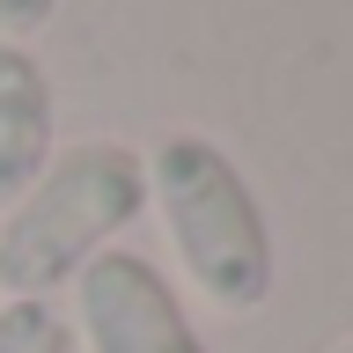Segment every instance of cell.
Listing matches in <instances>:
<instances>
[{"label":"cell","mask_w":353,"mask_h":353,"mask_svg":"<svg viewBox=\"0 0 353 353\" xmlns=\"http://www.w3.org/2000/svg\"><path fill=\"white\" fill-rule=\"evenodd\" d=\"M148 206L162 214L176 265L192 272V287L228 316H250L272 294V228L250 192V176L228 162L221 140L206 132H162L148 154Z\"/></svg>","instance_id":"1"},{"label":"cell","mask_w":353,"mask_h":353,"mask_svg":"<svg viewBox=\"0 0 353 353\" xmlns=\"http://www.w3.org/2000/svg\"><path fill=\"white\" fill-rule=\"evenodd\" d=\"M148 206V170L125 140H81L0 214V294L52 302L88 258H103Z\"/></svg>","instance_id":"2"},{"label":"cell","mask_w":353,"mask_h":353,"mask_svg":"<svg viewBox=\"0 0 353 353\" xmlns=\"http://www.w3.org/2000/svg\"><path fill=\"white\" fill-rule=\"evenodd\" d=\"M74 331L88 353H206L176 287L140 250H103L74 272Z\"/></svg>","instance_id":"3"},{"label":"cell","mask_w":353,"mask_h":353,"mask_svg":"<svg viewBox=\"0 0 353 353\" xmlns=\"http://www.w3.org/2000/svg\"><path fill=\"white\" fill-rule=\"evenodd\" d=\"M52 74L30 44H0V214L15 206L52 162Z\"/></svg>","instance_id":"4"},{"label":"cell","mask_w":353,"mask_h":353,"mask_svg":"<svg viewBox=\"0 0 353 353\" xmlns=\"http://www.w3.org/2000/svg\"><path fill=\"white\" fill-rule=\"evenodd\" d=\"M0 353H74V324L52 302H0Z\"/></svg>","instance_id":"5"},{"label":"cell","mask_w":353,"mask_h":353,"mask_svg":"<svg viewBox=\"0 0 353 353\" xmlns=\"http://www.w3.org/2000/svg\"><path fill=\"white\" fill-rule=\"evenodd\" d=\"M52 15H59V0H0V44L37 37V30H44Z\"/></svg>","instance_id":"6"},{"label":"cell","mask_w":353,"mask_h":353,"mask_svg":"<svg viewBox=\"0 0 353 353\" xmlns=\"http://www.w3.org/2000/svg\"><path fill=\"white\" fill-rule=\"evenodd\" d=\"M331 353H353V339H346V346H331Z\"/></svg>","instance_id":"7"}]
</instances>
